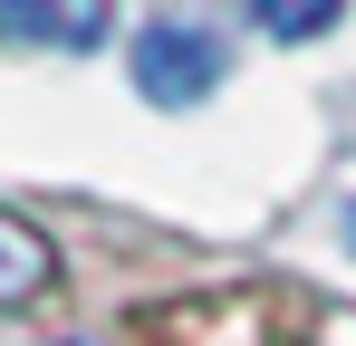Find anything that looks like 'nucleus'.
Listing matches in <instances>:
<instances>
[{
    "label": "nucleus",
    "mask_w": 356,
    "mask_h": 346,
    "mask_svg": "<svg viewBox=\"0 0 356 346\" xmlns=\"http://www.w3.org/2000/svg\"><path fill=\"white\" fill-rule=\"evenodd\" d=\"M39 279H49V240H39L29 222L0 212V298H29Z\"/></svg>",
    "instance_id": "nucleus-3"
},
{
    "label": "nucleus",
    "mask_w": 356,
    "mask_h": 346,
    "mask_svg": "<svg viewBox=\"0 0 356 346\" xmlns=\"http://www.w3.org/2000/svg\"><path fill=\"white\" fill-rule=\"evenodd\" d=\"M347 240H356V212H347Z\"/></svg>",
    "instance_id": "nucleus-5"
},
{
    "label": "nucleus",
    "mask_w": 356,
    "mask_h": 346,
    "mask_svg": "<svg viewBox=\"0 0 356 346\" xmlns=\"http://www.w3.org/2000/svg\"><path fill=\"white\" fill-rule=\"evenodd\" d=\"M337 10L347 0H250V19L270 39H318V29H337Z\"/></svg>",
    "instance_id": "nucleus-4"
},
{
    "label": "nucleus",
    "mask_w": 356,
    "mask_h": 346,
    "mask_svg": "<svg viewBox=\"0 0 356 346\" xmlns=\"http://www.w3.org/2000/svg\"><path fill=\"white\" fill-rule=\"evenodd\" d=\"M106 19H116V0H0L10 49H97Z\"/></svg>",
    "instance_id": "nucleus-2"
},
{
    "label": "nucleus",
    "mask_w": 356,
    "mask_h": 346,
    "mask_svg": "<svg viewBox=\"0 0 356 346\" xmlns=\"http://www.w3.org/2000/svg\"><path fill=\"white\" fill-rule=\"evenodd\" d=\"M222 29H202V19H154L145 39H135V87L154 97V106H193V97H212L222 87Z\"/></svg>",
    "instance_id": "nucleus-1"
}]
</instances>
